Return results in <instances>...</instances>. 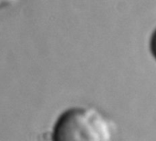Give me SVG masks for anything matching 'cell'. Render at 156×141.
<instances>
[{"label":"cell","instance_id":"7a4b0ae2","mask_svg":"<svg viewBox=\"0 0 156 141\" xmlns=\"http://www.w3.org/2000/svg\"><path fill=\"white\" fill-rule=\"evenodd\" d=\"M149 49L151 56L156 60V28L151 34L150 41H149Z\"/></svg>","mask_w":156,"mask_h":141},{"label":"cell","instance_id":"6da1fadb","mask_svg":"<svg viewBox=\"0 0 156 141\" xmlns=\"http://www.w3.org/2000/svg\"><path fill=\"white\" fill-rule=\"evenodd\" d=\"M114 124L94 107H73L63 112L52 130L54 141H109Z\"/></svg>","mask_w":156,"mask_h":141},{"label":"cell","instance_id":"3957f363","mask_svg":"<svg viewBox=\"0 0 156 141\" xmlns=\"http://www.w3.org/2000/svg\"><path fill=\"white\" fill-rule=\"evenodd\" d=\"M20 0H0V10L10 8L17 4Z\"/></svg>","mask_w":156,"mask_h":141}]
</instances>
